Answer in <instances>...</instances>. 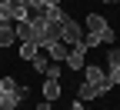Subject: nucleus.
Masks as SVG:
<instances>
[{
	"instance_id": "f8f14e48",
	"label": "nucleus",
	"mask_w": 120,
	"mask_h": 110,
	"mask_svg": "<svg viewBox=\"0 0 120 110\" xmlns=\"http://www.w3.org/2000/svg\"><path fill=\"white\" fill-rule=\"evenodd\" d=\"M107 67H120V47H113L107 53Z\"/></svg>"
},
{
	"instance_id": "4468645a",
	"label": "nucleus",
	"mask_w": 120,
	"mask_h": 110,
	"mask_svg": "<svg viewBox=\"0 0 120 110\" xmlns=\"http://www.w3.org/2000/svg\"><path fill=\"white\" fill-rule=\"evenodd\" d=\"M103 4H120V0H103Z\"/></svg>"
},
{
	"instance_id": "f03ea898",
	"label": "nucleus",
	"mask_w": 120,
	"mask_h": 110,
	"mask_svg": "<svg viewBox=\"0 0 120 110\" xmlns=\"http://www.w3.org/2000/svg\"><path fill=\"white\" fill-rule=\"evenodd\" d=\"M83 77L87 80L83 83H94V87H100V93H110V80H107V70L103 67H97V64H83Z\"/></svg>"
},
{
	"instance_id": "39448f33",
	"label": "nucleus",
	"mask_w": 120,
	"mask_h": 110,
	"mask_svg": "<svg viewBox=\"0 0 120 110\" xmlns=\"http://www.w3.org/2000/svg\"><path fill=\"white\" fill-rule=\"evenodd\" d=\"M20 100H23V97H20L17 90H4V87H0V110H17Z\"/></svg>"
},
{
	"instance_id": "2eb2a0df",
	"label": "nucleus",
	"mask_w": 120,
	"mask_h": 110,
	"mask_svg": "<svg viewBox=\"0 0 120 110\" xmlns=\"http://www.w3.org/2000/svg\"><path fill=\"white\" fill-rule=\"evenodd\" d=\"M0 4H4V0H0Z\"/></svg>"
},
{
	"instance_id": "423d86ee",
	"label": "nucleus",
	"mask_w": 120,
	"mask_h": 110,
	"mask_svg": "<svg viewBox=\"0 0 120 110\" xmlns=\"http://www.w3.org/2000/svg\"><path fill=\"white\" fill-rule=\"evenodd\" d=\"M13 40H17V34H13V20H4V17H0V47H10Z\"/></svg>"
},
{
	"instance_id": "f257e3e1",
	"label": "nucleus",
	"mask_w": 120,
	"mask_h": 110,
	"mask_svg": "<svg viewBox=\"0 0 120 110\" xmlns=\"http://www.w3.org/2000/svg\"><path fill=\"white\" fill-rule=\"evenodd\" d=\"M60 40H64L67 47H73V43H80V40H83V27L73 20L70 13H67L64 20H60Z\"/></svg>"
},
{
	"instance_id": "6e6552de",
	"label": "nucleus",
	"mask_w": 120,
	"mask_h": 110,
	"mask_svg": "<svg viewBox=\"0 0 120 110\" xmlns=\"http://www.w3.org/2000/svg\"><path fill=\"white\" fill-rule=\"evenodd\" d=\"M77 97H80V100H94V97H103V93H100V87H94V83H80V87H77Z\"/></svg>"
},
{
	"instance_id": "9d476101",
	"label": "nucleus",
	"mask_w": 120,
	"mask_h": 110,
	"mask_svg": "<svg viewBox=\"0 0 120 110\" xmlns=\"http://www.w3.org/2000/svg\"><path fill=\"white\" fill-rule=\"evenodd\" d=\"M87 27H90V30H103V27H110V23L103 20L100 13H90V17H87Z\"/></svg>"
},
{
	"instance_id": "1a4fd4ad",
	"label": "nucleus",
	"mask_w": 120,
	"mask_h": 110,
	"mask_svg": "<svg viewBox=\"0 0 120 110\" xmlns=\"http://www.w3.org/2000/svg\"><path fill=\"white\" fill-rule=\"evenodd\" d=\"M57 97H60V83H57V80H43V100L53 103Z\"/></svg>"
},
{
	"instance_id": "ddd939ff",
	"label": "nucleus",
	"mask_w": 120,
	"mask_h": 110,
	"mask_svg": "<svg viewBox=\"0 0 120 110\" xmlns=\"http://www.w3.org/2000/svg\"><path fill=\"white\" fill-rule=\"evenodd\" d=\"M107 80H110L113 87L120 83V67H107Z\"/></svg>"
},
{
	"instance_id": "0eeeda50",
	"label": "nucleus",
	"mask_w": 120,
	"mask_h": 110,
	"mask_svg": "<svg viewBox=\"0 0 120 110\" xmlns=\"http://www.w3.org/2000/svg\"><path fill=\"white\" fill-rule=\"evenodd\" d=\"M37 53H40V47H37L34 40H20V60H27V64H30Z\"/></svg>"
},
{
	"instance_id": "20e7f679",
	"label": "nucleus",
	"mask_w": 120,
	"mask_h": 110,
	"mask_svg": "<svg viewBox=\"0 0 120 110\" xmlns=\"http://www.w3.org/2000/svg\"><path fill=\"white\" fill-rule=\"evenodd\" d=\"M40 50H43V53H47V57L53 60V64H60V60H64V57H67V43H64V40H50L47 47H40Z\"/></svg>"
},
{
	"instance_id": "7ed1b4c3",
	"label": "nucleus",
	"mask_w": 120,
	"mask_h": 110,
	"mask_svg": "<svg viewBox=\"0 0 120 110\" xmlns=\"http://www.w3.org/2000/svg\"><path fill=\"white\" fill-rule=\"evenodd\" d=\"M64 64H67L70 70H83V64H87V43H83V40H80V43H73V47H67Z\"/></svg>"
},
{
	"instance_id": "9b49d317",
	"label": "nucleus",
	"mask_w": 120,
	"mask_h": 110,
	"mask_svg": "<svg viewBox=\"0 0 120 110\" xmlns=\"http://www.w3.org/2000/svg\"><path fill=\"white\" fill-rule=\"evenodd\" d=\"M43 77H47V80H60V64H47Z\"/></svg>"
}]
</instances>
